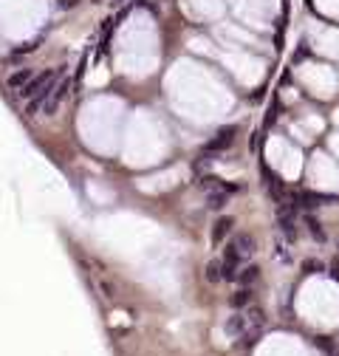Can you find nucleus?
Instances as JSON below:
<instances>
[{
    "instance_id": "nucleus-2",
    "label": "nucleus",
    "mask_w": 339,
    "mask_h": 356,
    "mask_svg": "<svg viewBox=\"0 0 339 356\" xmlns=\"http://www.w3.org/2000/svg\"><path fill=\"white\" fill-rule=\"evenodd\" d=\"M277 223H280V232L286 235V241H289V243H294V241H297L294 204H289V201H280V204H277Z\"/></svg>"
},
{
    "instance_id": "nucleus-8",
    "label": "nucleus",
    "mask_w": 339,
    "mask_h": 356,
    "mask_svg": "<svg viewBox=\"0 0 339 356\" xmlns=\"http://www.w3.org/2000/svg\"><path fill=\"white\" fill-rule=\"evenodd\" d=\"M263 178H266V190H268V195H272V198L280 204L283 195H286V184H283V181H280V178H277L272 170H263Z\"/></svg>"
},
{
    "instance_id": "nucleus-16",
    "label": "nucleus",
    "mask_w": 339,
    "mask_h": 356,
    "mask_svg": "<svg viewBox=\"0 0 339 356\" xmlns=\"http://www.w3.org/2000/svg\"><path fill=\"white\" fill-rule=\"evenodd\" d=\"M77 3H80V0H57V9L59 12H68V9H74Z\"/></svg>"
},
{
    "instance_id": "nucleus-6",
    "label": "nucleus",
    "mask_w": 339,
    "mask_h": 356,
    "mask_svg": "<svg viewBox=\"0 0 339 356\" xmlns=\"http://www.w3.org/2000/svg\"><path fill=\"white\" fill-rule=\"evenodd\" d=\"M232 142H235V128H224L207 147H204V153H207V156H210V153H221V150H226Z\"/></svg>"
},
{
    "instance_id": "nucleus-14",
    "label": "nucleus",
    "mask_w": 339,
    "mask_h": 356,
    "mask_svg": "<svg viewBox=\"0 0 339 356\" xmlns=\"http://www.w3.org/2000/svg\"><path fill=\"white\" fill-rule=\"evenodd\" d=\"M305 223H308V232L314 235V241L325 243V232H322V226H319L317 218H314V215H305Z\"/></svg>"
},
{
    "instance_id": "nucleus-5",
    "label": "nucleus",
    "mask_w": 339,
    "mask_h": 356,
    "mask_svg": "<svg viewBox=\"0 0 339 356\" xmlns=\"http://www.w3.org/2000/svg\"><path fill=\"white\" fill-rule=\"evenodd\" d=\"M232 226H235V218L232 215H221L215 223H212V246H221V243L226 241V235L232 232Z\"/></svg>"
},
{
    "instance_id": "nucleus-10",
    "label": "nucleus",
    "mask_w": 339,
    "mask_h": 356,
    "mask_svg": "<svg viewBox=\"0 0 339 356\" xmlns=\"http://www.w3.org/2000/svg\"><path fill=\"white\" fill-rule=\"evenodd\" d=\"M249 303H252V288H249V285H240L238 291L232 294L229 297V306L235 308V311H240V308H246L249 306Z\"/></svg>"
},
{
    "instance_id": "nucleus-13",
    "label": "nucleus",
    "mask_w": 339,
    "mask_h": 356,
    "mask_svg": "<svg viewBox=\"0 0 339 356\" xmlns=\"http://www.w3.org/2000/svg\"><path fill=\"white\" fill-rule=\"evenodd\" d=\"M207 280H210V283H221V280H224L221 260H210V263H207Z\"/></svg>"
},
{
    "instance_id": "nucleus-4",
    "label": "nucleus",
    "mask_w": 339,
    "mask_h": 356,
    "mask_svg": "<svg viewBox=\"0 0 339 356\" xmlns=\"http://www.w3.org/2000/svg\"><path fill=\"white\" fill-rule=\"evenodd\" d=\"M224 331L229 334V339H240V336L249 331V320H246V314H240V311H235L229 317V320L224 322Z\"/></svg>"
},
{
    "instance_id": "nucleus-7",
    "label": "nucleus",
    "mask_w": 339,
    "mask_h": 356,
    "mask_svg": "<svg viewBox=\"0 0 339 356\" xmlns=\"http://www.w3.org/2000/svg\"><path fill=\"white\" fill-rule=\"evenodd\" d=\"M232 195V187H215V190H210V195H207V207L210 209H224L226 207V201H229Z\"/></svg>"
},
{
    "instance_id": "nucleus-3",
    "label": "nucleus",
    "mask_w": 339,
    "mask_h": 356,
    "mask_svg": "<svg viewBox=\"0 0 339 356\" xmlns=\"http://www.w3.org/2000/svg\"><path fill=\"white\" fill-rule=\"evenodd\" d=\"M229 246L235 249V255H238L240 260H249V257L254 255V249H257V243H254L252 232H238V235L229 241Z\"/></svg>"
},
{
    "instance_id": "nucleus-15",
    "label": "nucleus",
    "mask_w": 339,
    "mask_h": 356,
    "mask_svg": "<svg viewBox=\"0 0 339 356\" xmlns=\"http://www.w3.org/2000/svg\"><path fill=\"white\" fill-rule=\"evenodd\" d=\"M99 288L105 291V297H110V300L116 297V288H113V283H108V280H99Z\"/></svg>"
},
{
    "instance_id": "nucleus-9",
    "label": "nucleus",
    "mask_w": 339,
    "mask_h": 356,
    "mask_svg": "<svg viewBox=\"0 0 339 356\" xmlns=\"http://www.w3.org/2000/svg\"><path fill=\"white\" fill-rule=\"evenodd\" d=\"M235 280H238L240 285H249V288H252V285L260 280V266H254V263L243 266V269L238 271V277H235Z\"/></svg>"
},
{
    "instance_id": "nucleus-11",
    "label": "nucleus",
    "mask_w": 339,
    "mask_h": 356,
    "mask_svg": "<svg viewBox=\"0 0 339 356\" xmlns=\"http://www.w3.org/2000/svg\"><path fill=\"white\" fill-rule=\"evenodd\" d=\"M31 77H34V71H31V68H20V71H15V74H12V77L6 79L9 91H20V88L26 85V82H29Z\"/></svg>"
},
{
    "instance_id": "nucleus-17",
    "label": "nucleus",
    "mask_w": 339,
    "mask_h": 356,
    "mask_svg": "<svg viewBox=\"0 0 339 356\" xmlns=\"http://www.w3.org/2000/svg\"><path fill=\"white\" fill-rule=\"evenodd\" d=\"M277 257H280V260H289V252H286V246H280V243H277Z\"/></svg>"
},
{
    "instance_id": "nucleus-12",
    "label": "nucleus",
    "mask_w": 339,
    "mask_h": 356,
    "mask_svg": "<svg viewBox=\"0 0 339 356\" xmlns=\"http://www.w3.org/2000/svg\"><path fill=\"white\" fill-rule=\"evenodd\" d=\"M246 320H249V331H263L266 314H263V308H249V311H246Z\"/></svg>"
},
{
    "instance_id": "nucleus-1",
    "label": "nucleus",
    "mask_w": 339,
    "mask_h": 356,
    "mask_svg": "<svg viewBox=\"0 0 339 356\" xmlns=\"http://www.w3.org/2000/svg\"><path fill=\"white\" fill-rule=\"evenodd\" d=\"M54 79H57V71H54V68H51V71L37 74V77H31L29 82L20 88V96H23V99H31V96H51Z\"/></svg>"
}]
</instances>
